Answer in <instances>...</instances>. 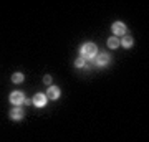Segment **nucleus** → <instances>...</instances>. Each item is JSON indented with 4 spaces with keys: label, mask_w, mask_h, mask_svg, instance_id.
<instances>
[{
    "label": "nucleus",
    "mask_w": 149,
    "mask_h": 142,
    "mask_svg": "<svg viewBox=\"0 0 149 142\" xmlns=\"http://www.w3.org/2000/svg\"><path fill=\"white\" fill-rule=\"evenodd\" d=\"M80 55H81V58L93 61V60L96 58V55H98V46H96V43H93V42L83 43L81 48H80Z\"/></svg>",
    "instance_id": "f257e3e1"
},
{
    "label": "nucleus",
    "mask_w": 149,
    "mask_h": 142,
    "mask_svg": "<svg viewBox=\"0 0 149 142\" xmlns=\"http://www.w3.org/2000/svg\"><path fill=\"white\" fill-rule=\"evenodd\" d=\"M111 32L114 33L116 38H119V37H124V35L128 33V28H126V25H124L123 21H114L111 25Z\"/></svg>",
    "instance_id": "f03ea898"
},
{
    "label": "nucleus",
    "mask_w": 149,
    "mask_h": 142,
    "mask_svg": "<svg viewBox=\"0 0 149 142\" xmlns=\"http://www.w3.org/2000/svg\"><path fill=\"white\" fill-rule=\"evenodd\" d=\"M48 103V98L45 93H37V94L32 98V104L35 106V107H45Z\"/></svg>",
    "instance_id": "7ed1b4c3"
},
{
    "label": "nucleus",
    "mask_w": 149,
    "mask_h": 142,
    "mask_svg": "<svg viewBox=\"0 0 149 142\" xmlns=\"http://www.w3.org/2000/svg\"><path fill=\"white\" fill-rule=\"evenodd\" d=\"M8 99H10L12 106H20V104L25 103V94H23L22 91H13V93H10Z\"/></svg>",
    "instance_id": "20e7f679"
},
{
    "label": "nucleus",
    "mask_w": 149,
    "mask_h": 142,
    "mask_svg": "<svg viewBox=\"0 0 149 142\" xmlns=\"http://www.w3.org/2000/svg\"><path fill=\"white\" fill-rule=\"evenodd\" d=\"M23 116H25V111L22 109L20 106H13L12 111L8 112V117H10L12 121H22Z\"/></svg>",
    "instance_id": "39448f33"
},
{
    "label": "nucleus",
    "mask_w": 149,
    "mask_h": 142,
    "mask_svg": "<svg viewBox=\"0 0 149 142\" xmlns=\"http://www.w3.org/2000/svg\"><path fill=\"white\" fill-rule=\"evenodd\" d=\"M45 94H47V98H48V99L55 101V99H58L60 96H61V91H60V88H58V86H55V84H50Z\"/></svg>",
    "instance_id": "423d86ee"
},
{
    "label": "nucleus",
    "mask_w": 149,
    "mask_h": 142,
    "mask_svg": "<svg viewBox=\"0 0 149 142\" xmlns=\"http://www.w3.org/2000/svg\"><path fill=\"white\" fill-rule=\"evenodd\" d=\"M109 60H111L109 55H106V53H98L96 58H95V63H96V66L103 68V66H106V64L109 63Z\"/></svg>",
    "instance_id": "0eeeda50"
},
{
    "label": "nucleus",
    "mask_w": 149,
    "mask_h": 142,
    "mask_svg": "<svg viewBox=\"0 0 149 142\" xmlns=\"http://www.w3.org/2000/svg\"><path fill=\"white\" fill-rule=\"evenodd\" d=\"M119 45H121L123 48H126V50H129V48H133V45H134V38H133V35H124L123 37V40L119 42Z\"/></svg>",
    "instance_id": "6e6552de"
},
{
    "label": "nucleus",
    "mask_w": 149,
    "mask_h": 142,
    "mask_svg": "<svg viewBox=\"0 0 149 142\" xmlns=\"http://www.w3.org/2000/svg\"><path fill=\"white\" fill-rule=\"evenodd\" d=\"M106 45H108V48H109V50H116V48H119V38H116V37L108 38Z\"/></svg>",
    "instance_id": "1a4fd4ad"
},
{
    "label": "nucleus",
    "mask_w": 149,
    "mask_h": 142,
    "mask_svg": "<svg viewBox=\"0 0 149 142\" xmlns=\"http://www.w3.org/2000/svg\"><path fill=\"white\" fill-rule=\"evenodd\" d=\"M23 79H25V74L20 73V71L12 74V83H13V84H22V83H23Z\"/></svg>",
    "instance_id": "9d476101"
},
{
    "label": "nucleus",
    "mask_w": 149,
    "mask_h": 142,
    "mask_svg": "<svg viewBox=\"0 0 149 142\" xmlns=\"http://www.w3.org/2000/svg\"><path fill=\"white\" fill-rule=\"evenodd\" d=\"M85 66H86V60L85 58L80 56V58L74 60V68H85Z\"/></svg>",
    "instance_id": "9b49d317"
},
{
    "label": "nucleus",
    "mask_w": 149,
    "mask_h": 142,
    "mask_svg": "<svg viewBox=\"0 0 149 142\" xmlns=\"http://www.w3.org/2000/svg\"><path fill=\"white\" fill-rule=\"evenodd\" d=\"M43 83H45V84H48V86H50V84H52V76H50V74H47V76L43 78Z\"/></svg>",
    "instance_id": "f8f14e48"
},
{
    "label": "nucleus",
    "mask_w": 149,
    "mask_h": 142,
    "mask_svg": "<svg viewBox=\"0 0 149 142\" xmlns=\"http://www.w3.org/2000/svg\"><path fill=\"white\" fill-rule=\"evenodd\" d=\"M23 104H27V106H30V104H32V99H25V103H23Z\"/></svg>",
    "instance_id": "ddd939ff"
}]
</instances>
